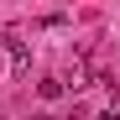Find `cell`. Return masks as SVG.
I'll return each instance as SVG.
<instances>
[{
  "label": "cell",
  "instance_id": "5b68a950",
  "mask_svg": "<svg viewBox=\"0 0 120 120\" xmlns=\"http://www.w3.org/2000/svg\"><path fill=\"white\" fill-rule=\"evenodd\" d=\"M0 120H5V115H0Z\"/></svg>",
  "mask_w": 120,
  "mask_h": 120
},
{
  "label": "cell",
  "instance_id": "7a4b0ae2",
  "mask_svg": "<svg viewBox=\"0 0 120 120\" xmlns=\"http://www.w3.org/2000/svg\"><path fill=\"white\" fill-rule=\"evenodd\" d=\"M37 89H42V99H57V94H63V78H42Z\"/></svg>",
  "mask_w": 120,
  "mask_h": 120
},
{
  "label": "cell",
  "instance_id": "277c9868",
  "mask_svg": "<svg viewBox=\"0 0 120 120\" xmlns=\"http://www.w3.org/2000/svg\"><path fill=\"white\" fill-rule=\"evenodd\" d=\"M31 120H52V115H31Z\"/></svg>",
  "mask_w": 120,
  "mask_h": 120
},
{
  "label": "cell",
  "instance_id": "3957f363",
  "mask_svg": "<svg viewBox=\"0 0 120 120\" xmlns=\"http://www.w3.org/2000/svg\"><path fill=\"white\" fill-rule=\"evenodd\" d=\"M99 120H120V110H105V115H99Z\"/></svg>",
  "mask_w": 120,
  "mask_h": 120
},
{
  "label": "cell",
  "instance_id": "6da1fadb",
  "mask_svg": "<svg viewBox=\"0 0 120 120\" xmlns=\"http://www.w3.org/2000/svg\"><path fill=\"white\" fill-rule=\"evenodd\" d=\"M0 47H11V68H16V78L31 73V52H26V42H16V31H0Z\"/></svg>",
  "mask_w": 120,
  "mask_h": 120
}]
</instances>
